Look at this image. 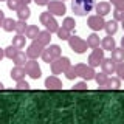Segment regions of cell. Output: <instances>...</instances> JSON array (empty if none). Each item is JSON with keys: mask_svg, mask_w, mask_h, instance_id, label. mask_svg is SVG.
Listing matches in <instances>:
<instances>
[{"mask_svg": "<svg viewBox=\"0 0 124 124\" xmlns=\"http://www.w3.org/2000/svg\"><path fill=\"white\" fill-rule=\"evenodd\" d=\"M96 0H71V9L76 16H87L95 9Z\"/></svg>", "mask_w": 124, "mask_h": 124, "instance_id": "cell-1", "label": "cell"}, {"mask_svg": "<svg viewBox=\"0 0 124 124\" xmlns=\"http://www.w3.org/2000/svg\"><path fill=\"white\" fill-rule=\"evenodd\" d=\"M59 56H62V50H61L59 45H54V44L46 45L45 48H44V51H42V54H40L42 61L46 62V64L53 62L54 59H57Z\"/></svg>", "mask_w": 124, "mask_h": 124, "instance_id": "cell-2", "label": "cell"}, {"mask_svg": "<svg viewBox=\"0 0 124 124\" xmlns=\"http://www.w3.org/2000/svg\"><path fill=\"white\" fill-rule=\"evenodd\" d=\"M39 22L42 23V25L45 26V30H48L50 33H56L57 28H59V23H57L56 17H54L53 14H50L48 11H44V13H40L39 16Z\"/></svg>", "mask_w": 124, "mask_h": 124, "instance_id": "cell-3", "label": "cell"}, {"mask_svg": "<svg viewBox=\"0 0 124 124\" xmlns=\"http://www.w3.org/2000/svg\"><path fill=\"white\" fill-rule=\"evenodd\" d=\"M67 42H68L70 48H71L76 54H84L85 51H87V48H88L87 42H85L82 37L76 36V34H71V36L68 37V40H67Z\"/></svg>", "mask_w": 124, "mask_h": 124, "instance_id": "cell-4", "label": "cell"}, {"mask_svg": "<svg viewBox=\"0 0 124 124\" xmlns=\"http://www.w3.org/2000/svg\"><path fill=\"white\" fill-rule=\"evenodd\" d=\"M70 59L65 56H59L57 59H54L53 62H50V68H51V73L53 75H62L68 67H70Z\"/></svg>", "mask_w": 124, "mask_h": 124, "instance_id": "cell-5", "label": "cell"}, {"mask_svg": "<svg viewBox=\"0 0 124 124\" xmlns=\"http://www.w3.org/2000/svg\"><path fill=\"white\" fill-rule=\"evenodd\" d=\"M46 8H48V13L53 14L54 17H62L67 13V6L62 0H50L46 3Z\"/></svg>", "mask_w": 124, "mask_h": 124, "instance_id": "cell-6", "label": "cell"}, {"mask_svg": "<svg viewBox=\"0 0 124 124\" xmlns=\"http://www.w3.org/2000/svg\"><path fill=\"white\" fill-rule=\"evenodd\" d=\"M23 67H25V73L31 79H39L42 76V70H40V65H39L37 59H28Z\"/></svg>", "mask_w": 124, "mask_h": 124, "instance_id": "cell-7", "label": "cell"}, {"mask_svg": "<svg viewBox=\"0 0 124 124\" xmlns=\"http://www.w3.org/2000/svg\"><path fill=\"white\" fill-rule=\"evenodd\" d=\"M76 68V73H78V78H82V81H92L95 78V68L90 67L88 64H76L75 65Z\"/></svg>", "mask_w": 124, "mask_h": 124, "instance_id": "cell-8", "label": "cell"}, {"mask_svg": "<svg viewBox=\"0 0 124 124\" xmlns=\"http://www.w3.org/2000/svg\"><path fill=\"white\" fill-rule=\"evenodd\" d=\"M104 50L102 48H99V46H96V48H93V51L88 54V59H87V62H88V65L90 67H99L101 65V62H102V59H104Z\"/></svg>", "mask_w": 124, "mask_h": 124, "instance_id": "cell-9", "label": "cell"}, {"mask_svg": "<svg viewBox=\"0 0 124 124\" xmlns=\"http://www.w3.org/2000/svg\"><path fill=\"white\" fill-rule=\"evenodd\" d=\"M45 46L40 44V42H37L36 39H34L33 42L28 45V48H26V56H28V59H37V57H40L42 51H44Z\"/></svg>", "mask_w": 124, "mask_h": 124, "instance_id": "cell-10", "label": "cell"}, {"mask_svg": "<svg viewBox=\"0 0 124 124\" xmlns=\"http://www.w3.org/2000/svg\"><path fill=\"white\" fill-rule=\"evenodd\" d=\"M104 25H106V20H104L102 16H98V14L88 16V19H87V26H88L92 31H95V33H96V31L104 30Z\"/></svg>", "mask_w": 124, "mask_h": 124, "instance_id": "cell-11", "label": "cell"}, {"mask_svg": "<svg viewBox=\"0 0 124 124\" xmlns=\"http://www.w3.org/2000/svg\"><path fill=\"white\" fill-rule=\"evenodd\" d=\"M115 70H116V62L112 57H104L102 62H101V71L107 73L110 76V75H115Z\"/></svg>", "mask_w": 124, "mask_h": 124, "instance_id": "cell-12", "label": "cell"}, {"mask_svg": "<svg viewBox=\"0 0 124 124\" xmlns=\"http://www.w3.org/2000/svg\"><path fill=\"white\" fill-rule=\"evenodd\" d=\"M62 87H64L62 81L56 75H51L45 79V88H48V90H61Z\"/></svg>", "mask_w": 124, "mask_h": 124, "instance_id": "cell-13", "label": "cell"}, {"mask_svg": "<svg viewBox=\"0 0 124 124\" xmlns=\"http://www.w3.org/2000/svg\"><path fill=\"white\" fill-rule=\"evenodd\" d=\"M95 11L98 16H107L112 13V6H110V2H98L95 3Z\"/></svg>", "mask_w": 124, "mask_h": 124, "instance_id": "cell-14", "label": "cell"}, {"mask_svg": "<svg viewBox=\"0 0 124 124\" xmlns=\"http://www.w3.org/2000/svg\"><path fill=\"white\" fill-rule=\"evenodd\" d=\"M11 79H14L16 82L17 81H20V79H25V67H19V65H14L13 68H11Z\"/></svg>", "mask_w": 124, "mask_h": 124, "instance_id": "cell-15", "label": "cell"}, {"mask_svg": "<svg viewBox=\"0 0 124 124\" xmlns=\"http://www.w3.org/2000/svg\"><path fill=\"white\" fill-rule=\"evenodd\" d=\"M116 46V42H115V39L112 37V36H107L102 39V40H101V48L104 50V51H112V50H113Z\"/></svg>", "mask_w": 124, "mask_h": 124, "instance_id": "cell-16", "label": "cell"}, {"mask_svg": "<svg viewBox=\"0 0 124 124\" xmlns=\"http://www.w3.org/2000/svg\"><path fill=\"white\" fill-rule=\"evenodd\" d=\"M93 79L96 81V84H98V87L101 88V90H106V84L108 81V75L104 71H99V73H95V78Z\"/></svg>", "mask_w": 124, "mask_h": 124, "instance_id": "cell-17", "label": "cell"}, {"mask_svg": "<svg viewBox=\"0 0 124 124\" xmlns=\"http://www.w3.org/2000/svg\"><path fill=\"white\" fill-rule=\"evenodd\" d=\"M36 40H37V42H40V44L44 45V46L50 45V44H51V33H50L48 30L40 31V33H39V36L36 37Z\"/></svg>", "mask_w": 124, "mask_h": 124, "instance_id": "cell-18", "label": "cell"}, {"mask_svg": "<svg viewBox=\"0 0 124 124\" xmlns=\"http://www.w3.org/2000/svg\"><path fill=\"white\" fill-rule=\"evenodd\" d=\"M14 62V65H19V67H23V65L26 64V61H28V56H26V53H23V51H20L19 50L17 53H16V56L11 59Z\"/></svg>", "mask_w": 124, "mask_h": 124, "instance_id": "cell-19", "label": "cell"}, {"mask_svg": "<svg viewBox=\"0 0 124 124\" xmlns=\"http://www.w3.org/2000/svg\"><path fill=\"white\" fill-rule=\"evenodd\" d=\"M85 42H87L88 48H92V50L101 45V39H99V36L95 33V31H93L92 34H88V36H87V40H85Z\"/></svg>", "mask_w": 124, "mask_h": 124, "instance_id": "cell-20", "label": "cell"}, {"mask_svg": "<svg viewBox=\"0 0 124 124\" xmlns=\"http://www.w3.org/2000/svg\"><path fill=\"white\" fill-rule=\"evenodd\" d=\"M110 57L116 62V64L124 62V48L123 46H115V48L112 50V56Z\"/></svg>", "mask_w": 124, "mask_h": 124, "instance_id": "cell-21", "label": "cell"}, {"mask_svg": "<svg viewBox=\"0 0 124 124\" xmlns=\"http://www.w3.org/2000/svg\"><path fill=\"white\" fill-rule=\"evenodd\" d=\"M25 44H26V36L25 34H16L13 37V44L11 45H14L17 50H22V48H25Z\"/></svg>", "mask_w": 124, "mask_h": 124, "instance_id": "cell-22", "label": "cell"}, {"mask_svg": "<svg viewBox=\"0 0 124 124\" xmlns=\"http://www.w3.org/2000/svg\"><path fill=\"white\" fill-rule=\"evenodd\" d=\"M30 16H31V9H30L28 5H22V6L17 9V17H19V20H28Z\"/></svg>", "mask_w": 124, "mask_h": 124, "instance_id": "cell-23", "label": "cell"}, {"mask_svg": "<svg viewBox=\"0 0 124 124\" xmlns=\"http://www.w3.org/2000/svg\"><path fill=\"white\" fill-rule=\"evenodd\" d=\"M39 33H40V30H39L37 25H28L26 26V31H25V36H26V39L34 40V39L39 36Z\"/></svg>", "mask_w": 124, "mask_h": 124, "instance_id": "cell-24", "label": "cell"}, {"mask_svg": "<svg viewBox=\"0 0 124 124\" xmlns=\"http://www.w3.org/2000/svg\"><path fill=\"white\" fill-rule=\"evenodd\" d=\"M121 87V79H119L118 76L113 78V76H108V81L106 84V88H108V90H118V88Z\"/></svg>", "mask_w": 124, "mask_h": 124, "instance_id": "cell-25", "label": "cell"}, {"mask_svg": "<svg viewBox=\"0 0 124 124\" xmlns=\"http://www.w3.org/2000/svg\"><path fill=\"white\" fill-rule=\"evenodd\" d=\"M104 30H106V33L108 34V36H113V34L118 31V22L115 20H108V22H106V25H104Z\"/></svg>", "mask_w": 124, "mask_h": 124, "instance_id": "cell-26", "label": "cell"}, {"mask_svg": "<svg viewBox=\"0 0 124 124\" xmlns=\"http://www.w3.org/2000/svg\"><path fill=\"white\" fill-rule=\"evenodd\" d=\"M16 22L17 20H14L13 17H5V20L2 23V28L5 30L6 33H13L14 28H16Z\"/></svg>", "mask_w": 124, "mask_h": 124, "instance_id": "cell-27", "label": "cell"}, {"mask_svg": "<svg viewBox=\"0 0 124 124\" xmlns=\"http://www.w3.org/2000/svg\"><path fill=\"white\" fill-rule=\"evenodd\" d=\"M56 34H57V37H59L61 40H68V37L71 36V31L64 28V26H59L57 31H56Z\"/></svg>", "mask_w": 124, "mask_h": 124, "instance_id": "cell-28", "label": "cell"}, {"mask_svg": "<svg viewBox=\"0 0 124 124\" xmlns=\"http://www.w3.org/2000/svg\"><path fill=\"white\" fill-rule=\"evenodd\" d=\"M26 20H17L16 22V28H14V33L16 34H25L26 31Z\"/></svg>", "mask_w": 124, "mask_h": 124, "instance_id": "cell-29", "label": "cell"}, {"mask_svg": "<svg viewBox=\"0 0 124 124\" xmlns=\"http://www.w3.org/2000/svg\"><path fill=\"white\" fill-rule=\"evenodd\" d=\"M62 26H64V28H67V30H70V31H75V28H76L75 19H73V17H65L64 22H62Z\"/></svg>", "mask_w": 124, "mask_h": 124, "instance_id": "cell-30", "label": "cell"}, {"mask_svg": "<svg viewBox=\"0 0 124 124\" xmlns=\"http://www.w3.org/2000/svg\"><path fill=\"white\" fill-rule=\"evenodd\" d=\"M64 75H65V78H67V79H70V81L76 79V78H78V73H76L75 65H70V67H68V68L64 71Z\"/></svg>", "mask_w": 124, "mask_h": 124, "instance_id": "cell-31", "label": "cell"}, {"mask_svg": "<svg viewBox=\"0 0 124 124\" xmlns=\"http://www.w3.org/2000/svg\"><path fill=\"white\" fill-rule=\"evenodd\" d=\"M3 50H5V57H8V59H13L16 56V53L19 51L14 45H9V46H6V48H3Z\"/></svg>", "mask_w": 124, "mask_h": 124, "instance_id": "cell-32", "label": "cell"}, {"mask_svg": "<svg viewBox=\"0 0 124 124\" xmlns=\"http://www.w3.org/2000/svg\"><path fill=\"white\" fill-rule=\"evenodd\" d=\"M6 5L11 11H17L19 8L22 6V2L20 0H6Z\"/></svg>", "mask_w": 124, "mask_h": 124, "instance_id": "cell-33", "label": "cell"}, {"mask_svg": "<svg viewBox=\"0 0 124 124\" xmlns=\"http://www.w3.org/2000/svg\"><path fill=\"white\" fill-rule=\"evenodd\" d=\"M16 90H30V84L25 79H20L16 82Z\"/></svg>", "mask_w": 124, "mask_h": 124, "instance_id": "cell-34", "label": "cell"}, {"mask_svg": "<svg viewBox=\"0 0 124 124\" xmlns=\"http://www.w3.org/2000/svg\"><path fill=\"white\" fill-rule=\"evenodd\" d=\"M113 19L116 22H121L124 19V9H121V8H115L113 9Z\"/></svg>", "mask_w": 124, "mask_h": 124, "instance_id": "cell-35", "label": "cell"}, {"mask_svg": "<svg viewBox=\"0 0 124 124\" xmlns=\"http://www.w3.org/2000/svg\"><path fill=\"white\" fill-rule=\"evenodd\" d=\"M115 75H118V78H119V79H121V81H124V62H119V64H116Z\"/></svg>", "mask_w": 124, "mask_h": 124, "instance_id": "cell-36", "label": "cell"}, {"mask_svg": "<svg viewBox=\"0 0 124 124\" xmlns=\"http://www.w3.org/2000/svg\"><path fill=\"white\" fill-rule=\"evenodd\" d=\"M88 85H87V81H79L73 85V90H87Z\"/></svg>", "mask_w": 124, "mask_h": 124, "instance_id": "cell-37", "label": "cell"}, {"mask_svg": "<svg viewBox=\"0 0 124 124\" xmlns=\"http://www.w3.org/2000/svg\"><path fill=\"white\" fill-rule=\"evenodd\" d=\"M110 3L115 8H121V9H124V0H110Z\"/></svg>", "mask_w": 124, "mask_h": 124, "instance_id": "cell-38", "label": "cell"}, {"mask_svg": "<svg viewBox=\"0 0 124 124\" xmlns=\"http://www.w3.org/2000/svg\"><path fill=\"white\" fill-rule=\"evenodd\" d=\"M36 5H39V6H46V3L50 2V0H33Z\"/></svg>", "mask_w": 124, "mask_h": 124, "instance_id": "cell-39", "label": "cell"}, {"mask_svg": "<svg viewBox=\"0 0 124 124\" xmlns=\"http://www.w3.org/2000/svg\"><path fill=\"white\" fill-rule=\"evenodd\" d=\"M3 57H5V50H3V48H0V61H2Z\"/></svg>", "mask_w": 124, "mask_h": 124, "instance_id": "cell-40", "label": "cell"}, {"mask_svg": "<svg viewBox=\"0 0 124 124\" xmlns=\"http://www.w3.org/2000/svg\"><path fill=\"white\" fill-rule=\"evenodd\" d=\"M20 2H22V5H30L33 0H20Z\"/></svg>", "mask_w": 124, "mask_h": 124, "instance_id": "cell-41", "label": "cell"}, {"mask_svg": "<svg viewBox=\"0 0 124 124\" xmlns=\"http://www.w3.org/2000/svg\"><path fill=\"white\" fill-rule=\"evenodd\" d=\"M121 46L124 48V36H123V39H121Z\"/></svg>", "mask_w": 124, "mask_h": 124, "instance_id": "cell-42", "label": "cell"}, {"mask_svg": "<svg viewBox=\"0 0 124 124\" xmlns=\"http://www.w3.org/2000/svg\"><path fill=\"white\" fill-rule=\"evenodd\" d=\"M3 88H5V85H3L2 82H0V90H3Z\"/></svg>", "mask_w": 124, "mask_h": 124, "instance_id": "cell-43", "label": "cell"}, {"mask_svg": "<svg viewBox=\"0 0 124 124\" xmlns=\"http://www.w3.org/2000/svg\"><path fill=\"white\" fill-rule=\"evenodd\" d=\"M3 20H5V19H2V17H0V26H2V23H3Z\"/></svg>", "mask_w": 124, "mask_h": 124, "instance_id": "cell-44", "label": "cell"}, {"mask_svg": "<svg viewBox=\"0 0 124 124\" xmlns=\"http://www.w3.org/2000/svg\"><path fill=\"white\" fill-rule=\"evenodd\" d=\"M121 26H123V30H124V19L121 20Z\"/></svg>", "mask_w": 124, "mask_h": 124, "instance_id": "cell-45", "label": "cell"}, {"mask_svg": "<svg viewBox=\"0 0 124 124\" xmlns=\"http://www.w3.org/2000/svg\"><path fill=\"white\" fill-rule=\"evenodd\" d=\"M0 2H6V0H0Z\"/></svg>", "mask_w": 124, "mask_h": 124, "instance_id": "cell-46", "label": "cell"}, {"mask_svg": "<svg viewBox=\"0 0 124 124\" xmlns=\"http://www.w3.org/2000/svg\"><path fill=\"white\" fill-rule=\"evenodd\" d=\"M62 2H65V0H62Z\"/></svg>", "mask_w": 124, "mask_h": 124, "instance_id": "cell-47", "label": "cell"}]
</instances>
